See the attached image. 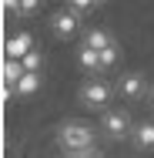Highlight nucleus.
<instances>
[{
    "mask_svg": "<svg viewBox=\"0 0 154 158\" xmlns=\"http://www.w3.org/2000/svg\"><path fill=\"white\" fill-rule=\"evenodd\" d=\"M57 145L64 148V155H81L94 148V128L81 125V121H67L57 131Z\"/></svg>",
    "mask_w": 154,
    "mask_h": 158,
    "instance_id": "1",
    "label": "nucleus"
},
{
    "mask_svg": "<svg viewBox=\"0 0 154 158\" xmlns=\"http://www.w3.org/2000/svg\"><path fill=\"white\" fill-rule=\"evenodd\" d=\"M101 131H104L107 138H127V135H134V131H131V114H127L124 108H114V111H104V121H101Z\"/></svg>",
    "mask_w": 154,
    "mask_h": 158,
    "instance_id": "2",
    "label": "nucleus"
},
{
    "mask_svg": "<svg viewBox=\"0 0 154 158\" xmlns=\"http://www.w3.org/2000/svg\"><path fill=\"white\" fill-rule=\"evenodd\" d=\"M107 101H111V88L104 84V81H84L81 84V104L84 108H107Z\"/></svg>",
    "mask_w": 154,
    "mask_h": 158,
    "instance_id": "3",
    "label": "nucleus"
},
{
    "mask_svg": "<svg viewBox=\"0 0 154 158\" xmlns=\"http://www.w3.org/2000/svg\"><path fill=\"white\" fill-rule=\"evenodd\" d=\"M77 20H81V14H77L74 7H64V10H57V14L50 17V27H54L57 37H70V34L77 31Z\"/></svg>",
    "mask_w": 154,
    "mask_h": 158,
    "instance_id": "4",
    "label": "nucleus"
},
{
    "mask_svg": "<svg viewBox=\"0 0 154 158\" xmlns=\"http://www.w3.org/2000/svg\"><path fill=\"white\" fill-rule=\"evenodd\" d=\"M144 74H137V71H131V74H124L121 81H117V94L127 98V101H137V98L144 94Z\"/></svg>",
    "mask_w": 154,
    "mask_h": 158,
    "instance_id": "5",
    "label": "nucleus"
},
{
    "mask_svg": "<svg viewBox=\"0 0 154 158\" xmlns=\"http://www.w3.org/2000/svg\"><path fill=\"white\" fill-rule=\"evenodd\" d=\"M24 74H27V71H24V61L7 57V61H3V81H7V84H3V91H7V94H10V91H17V81H20Z\"/></svg>",
    "mask_w": 154,
    "mask_h": 158,
    "instance_id": "6",
    "label": "nucleus"
},
{
    "mask_svg": "<svg viewBox=\"0 0 154 158\" xmlns=\"http://www.w3.org/2000/svg\"><path fill=\"white\" fill-rule=\"evenodd\" d=\"M30 51L34 47H30V37H27V34H17V37L7 40V57H17V61H20V57L30 54Z\"/></svg>",
    "mask_w": 154,
    "mask_h": 158,
    "instance_id": "7",
    "label": "nucleus"
},
{
    "mask_svg": "<svg viewBox=\"0 0 154 158\" xmlns=\"http://www.w3.org/2000/svg\"><path fill=\"white\" fill-rule=\"evenodd\" d=\"M111 44H114V40H111V34H107V31H97V27H94V31H87V34H84V47H94V51H107Z\"/></svg>",
    "mask_w": 154,
    "mask_h": 158,
    "instance_id": "8",
    "label": "nucleus"
},
{
    "mask_svg": "<svg viewBox=\"0 0 154 158\" xmlns=\"http://www.w3.org/2000/svg\"><path fill=\"white\" fill-rule=\"evenodd\" d=\"M134 145L137 148H154V121H144V125L134 128Z\"/></svg>",
    "mask_w": 154,
    "mask_h": 158,
    "instance_id": "9",
    "label": "nucleus"
},
{
    "mask_svg": "<svg viewBox=\"0 0 154 158\" xmlns=\"http://www.w3.org/2000/svg\"><path fill=\"white\" fill-rule=\"evenodd\" d=\"M77 61H81V67H87V71H101V51L81 47V51H77Z\"/></svg>",
    "mask_w": 154,
    "mask_h": 158,
    "instance_id": "10",
    "label": "nucleus"
},
{
    "mask_svg": "<svg viewBox=\"0 0 154 158\" xmlns=\"http://www.w3.org/2000/svg\"><path fill=\"white\" fill-rule=\"evenodd\" d=\"M40 88V71H27L20 81H17V94H34Z\"/></svg>",
    "mask_w": 154,
    "mask_h": 158,
    "instance_id": "11",
    "label": "nucleus"
},
{
    "mask_svg": "<svg viewBox=\"0 0 154 158\" xmlns=\"http://www.w3.org/2000/svg\"><path fill=\"white\" fill-rule=\"evenodd\" d=\"M121 57V51H117V44H111L107 51H101V71H107V67H114Z\"/></svg>",
    "mask_w": 154,
    "mask_h": 158,
    "instance_id": "12",
    "label": "nucleus"
},
{
    "mask_svg": "<svg viewBox=\"0 0 154 158\" xmlns=\"http://www.w3.org/2000/svg\"><path fill=\"white\" fill-rule=\"evenodd\" d=\"M20 61H24V71H40L44 57H40V51H30V54H24Z\"/></svg>",
    "mask_w": 154,
    "mask_h": 158,
    "instance_id": "13",
    "label": "nucleus"
},
{
    "mask_svg": "<svg viewBox=\"0 0 154 158\" xmlns=\"http://www.w3.org/2000/svg\"><path fill=\"white\" fill-rule=\"evenodd\" d=\"M67 3H70V7L77 10V14H84V10H87V7H94L97 0H67Z\"/></svg>",
    "mask_w": 154,
    "mask_h": 158,
    "instance_id": "14",
    "label": "nucleus"
},
{
    "mask_svg": "<svg viewBox=\"0 0 154 158\" xmlns=\"http://www.w3.org/2000/svg\"><path fill=\"white\" fill-rule=\"evenodd\" d=\"M40 0H20V14H34Z\"/></svg>",
    "mask_w": 154,
    "mask_h": 158,
    "instance_id": "15",
    "label": "nucleus"
},
{
    "mask_svg": "<svg viewBox=\"0 0 154 158\" xmlns=\"http://www.w3.org/2000/svg\"><path fill=\"white\" fill-rule=\"evenodd\" d=\"M3 10L7 14H20V0H3Z\"/></svg>",
    "mask_w": 154,
    "mask_h": 158,
    "instance_id": "16",
    "label": "nucleus"
},
{
    "mask_svg": "<svg viewBox=\"0 0 154 158\" xmlns=\"http://www.w3.org/2000/svg\"><path fill=\"white\" fill-rule=\"evenodd\" d=\"M81 158H104V155H101V152H94V148H91V152H81Z\"/></svg>",
    "mask_w": 154,
    "mask_h": 158,
    "instance_id": "17",
    "label": "nucleus"
},
{
    "mask_svg": "<svg viewBox=\"0 0 154 158\" xmlns=\"http://www.w3.org/2000/svg\"><path fill=\"white\" fill-rule=\"evenodd\" d=\"M148 98H151V108H154V84H151V91H148Z\"/></svg>",
    "mask_w": 154,
    "mask_h": 158,
    "instance_id": "18",
    "label": "nucleus"
},
{
    "mask_svg": "<svg viewBox=\"0 0 154 158\" xmlns=\"http://www.w3.org/2000/svg\"><path fill=\"white\" fill-rule=\"evenodd\" d=\"M64 158H81V155H64Z\"/></svg>",
    "mask_w": 154,
    "mask_h": 158,
    "instance_id": "19",
    "label": "nucleus"
},
{
    "mask_svg": "<svg viewBox=\"0 0 154 158\" xmlns=\"http://www.w3.org/2000/svg\"><path fill=\"white\" fill-rule=\"evenodd\" d=\"M97 3H101V0H97Z\"/></svg>",
    "mask_w": 154,
    "mask_h": 158,
    "instance_id": "20",
    "label": "nucleus"
}]
</instances>
